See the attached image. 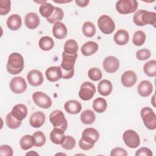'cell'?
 I'll return each mask as SVG.
<instances>
[{
	"instance_id": "obj_1",
	"label": "cell",
	"mask_w": 156,
	"mask_h": 156,
	"mask_svg": "<svg viewBox=\"0 0 156 156\" xmlns=\"http://www.w3.org/2000/svg\"><path fill=\"white\" fill-rule=\"evenodd\" d=\"M99 138L98 131L91 127L85 129L82 133V138L79 140V145L81 149L88 151L93 147L95 143L98 141Z\"/></svg>"
},
{
	"instance_id": "obj_2",
	"label": "cell",
	"mask_w": 156,
	"mask_h": 156,
	"mask_svg": "<svg viewBox=\"0 0 156 156\" xmlns=\"http://www.w3.org/2000/svg\"><path fill=\"white\" fill-rule=\"evenodd\" d=\"M77 57V54L74 55H71L63 52L62 60L60 65L62 74V78L65 79H69L74 76V66Z\"/></svg>"
},
{
	"instance_id": "obj_3",
	"label": "cell",
	"mask_w": 156,
	"mask_h": 156,
	"mask_svg": "<svg viewBox=\"0 0 156 156\" xmlns=\"http://www.w3.org/2000/svg\"><path fill=\"white\" fill-rule=\"evenodd\" d=\"M7 70L11 74H18L24 68V58L18 52H13L10 54L7 63Z\"/></svg>"
},
{
	"instance_id": "obj_4",
	"label": "cell",
	"mask_w": 156,
	"mask_h": 156,
	"mask_svg": "<svg viewBox=\"0 0 156 156\" xmlns=\"http://www.w3.org/2000/svg\"><path fill=\"white\" fill-rule=\"evenodd\" d=\"M138 5V1L135 0H119L116 2L115 7L119 13L126 15L135 12Z\"/></svg>"
},
{
	"instance_id": "obj_5",
	"label": "cell",
	"mask_w": 156,
	"mask_h": 156,
	"mask_svg": "<svg viewBox=\"0 0 156 156\" xmlns=\"http://www.w3.org/2000/svg\"><path fill=\"white\" fill-rule=\"evenodd\" d=\"M141 117L144 126L149 130L156 128V115L154 111L149 107H143L140 112Z\"/></svg>"
},
{
	"instance_id": "obj_6",
	"label": "cell",
	"mask_w": 156,
	"mask_h": 156,
	"mask_svg": "<svg viewBox=\"0 0 156 156\" xmlns=\"http://www.w3.org/2000/svg\"><path fill=\"white\" fill-rule=\"evenodd\" d=\"M49 121L54 127L59 128L65 131L68 127V122L63 113L60 110L52 112L49 115Z\"/></svg>"
},
{
	"instance_id": "obj_7",
	"label": "cell",
	"mask_w": 156,
	"mask_h": 156,
	"mask_svg": "<svg viewBox=\"0 0 156 156\" xmlns=\"http://www.w3.org/2000/svg\"><path fill=\"white\" fill-rule=\"evenodd\" d=\"M98 25L100 30L107 35L112 34L115 29V24L113 20L107 15H103L99 18Z\"/></svg>"
},
{
	"instance_id": "obj_8",
	"label": "cell",
	"mask_w": 156,
	"mask_h": 156,
	"mask_svg": "<svg viewBox=\"0 0 156 156\" xmlns=\"http://www.w3.org/2000/svg\"><path fill=\"white\" fill-rule=\"evenodd\" d=\"M122 139L127 146L130 148H136L140 144V138L138 134L133 130H127L122 135Z\"/></svg>"
},
{
	"instance_id": "obj_9",
	"label": "cell",
	"mask_w": 156,
	"mask_h": 156,
	"mask_svg": "<svg viewBox=\"0 0 156 156\" xmlns=\"http://www.w3.org/2000/svg\"><path fill=\"white\" fill-rule=\"evenodd\" d=\"M96 91L94 84L90 82H85L80 86L79 96L83 101H89L94 96Z\"/></svg>"
},
{
	"instance_id": "obj_10",
	"label": "cell",
	"mask_w": 156,
	"mask_h": 156,
	"mask_svg": "<svg viewBox=\"0 0 156 156\" xmlns=\"http://www.w3.org/2000/svg\"><path fill=\"white\" fill-rule=\"evenodd\" d=\"M32 99L37 105L43 108H49L52 104L50 97L41 91L35 92L32 94Z\"/></svg>"
},
{
	"instance_id": "obj_11",
	"label": "cell",
	"mask_w": 156,
	"mask_h": 156,
	"mask_svg": "<svg viewBox=\"0 0 156 156\" xmlns=\"http://www.w3.org/2000/svg\"><path fill=\"white\" fill-rule=\"evenodd\" d=\"M10 88L15 94H21L24 92L27 88V83L22 77L17 76L12 79L10 82Z\"/></svg>"
},
{
	"instance_id": "obj_12",
	"label": "cell",
	"mask_w": 156,
	"mask_h": 156,
	"mask_svg": "<svg viewBox=\"0 0 156 156\" xmlns=\"http://www.w3.org/2000/svg\"><path fill=\"white\" fill-rule=\"evenodd\" d=\"M119 67V60L114 56L107 57L103 62V68L108 73H114Z\"/></svg>"
},
{
	"instance_id": "obj_13",
	"label": "cell",
	"mask_w": 156,
	"mask_h": 156,
	"mask_svg": "<svg viewBox=\"0 0 156 156\" xmlns=\"http://www.w3.org/2000/svg\"><path fill=\"white\" fill-rule=\"evenodd\" d=\"M27 79L30 85L34 87L41 85L43 82V76L41 71L37 69L30 71L27 75Z\"/></svg>"
},
{
	"instance_id": "obj_14",
	"label": "cell",
	"mask_w": 156,
	"mask_h": 156,
	"mask_svg": "<svg viewBox=\"0 0 156 156\" xmlns=\"http://www.w3.org/2000/svg\"><path fill=\"white\" fill-rule=\"evenodd\" d=\"M137 81V76L135 73L133 71H126L121 76V83L127 88L133 87Z\"/></svg>"
},
{
	"instance_id": "obj_15",
	"label": "cell",
	"mask_w": 156,
	"mask_h": 156,
	"mask_svg": "<svg viewBox=\"0 0 156 156\" xmlns=\"http://www.w3.org/2000/svg\"><path fill=\"white\" fill-rule=\"evenodd\" d=\"M47 79L51 82H55L59 80L62 76L60 66H51L48 68L45 72Z\"/></svg>"
},
{
	"instance_id": "obj_16",
	"label": "cell",
	"mask_w": 156,
	"mask_h": 156,
	"mask_svg": "<svg viewBox=\"0 0 156 156\" xmlns=\"http://www.w3.org/2000/svg\"><path fill=\"white\" fill-rule=\"evenodd\" d=\"M46 117L42 112H36L32 113L30 117L29 123L30 126L34 128H39L41 127L45 122Z\"/></svg>"
},
{
	"instance_id": "obj_17",
	"label": "cell",
	"mask_w": 156,
	"mask_h": 156,
	"mask_svg": "<svg viewBox=\"0 0 156 156\" xmlns=\"http://www.w3.org/2000/svg\"><path fill=\"white\" fill-rule=\"evenodd\" d=\"M137 91L140 96L142 97H147L151 95L153 91L152 84L149 80H143L139 83Z\"/></svg>"
},
{
	"instance_id": "obj_18",
	"label": "cell",
	"mask_w": 156,
	"mask_h": 156,
	"mask_svg": "<svg viewBox=\"0 0 156 156\" xmlns=\"http://www.w3.org/2000/svg\"><path fill=\"white\" fill-rule=\"evenodd\" d=\"M11 113L13 117L16 119L22 121L27 115V108L24 104H16L13 107Z\"/></svg>"
},
{
	"instance_id": "obj_19",
	"label": "cell",
	"mask_w": 156,
	"mask_h": 156,
	"mask_svg": "<svg viewBox=\"0 0 156 156\" xmlns=\"http://www.w3.org/2000/svg\"><path fill=\"white\" fill-rule=\"evenodd\" d=\"M24 23L27 28L29 29H34L38 26L40 18L36 13L30 12L26 15Z\"/></svg>"
},
{
	"instance_id": "obj_20",
	"label": "cell",
	"mask_w": 156,
	"mask_h": 156,
	"mask_svg": "<svg viewBox=\"0 0 156 156\" xmlns=\"http://www.w3.org/2000/svg\"><path fill=\"white\" fill-rule=\"evenodd\" d=\"M53 35L57 39H63L67 35V29L64 23L58 22L54 24L52 27Z\"/></svg>"
},
{
	"instance_id": "obj_21",
	"label": "cell",
	"mask_w": 156,
	"mask_h": 156,
	"mask_svg": "<svg viewBox=\"0 0 156 156\" xmlns=\"http://www.w3.org/2000/svg\"><path fill=\"white\" fill-rule=\"evenodd\" d=\"M98 50V44L93 41H89L85 43L80 48L82 54L85 56H90L97 52Z\"/></svg>"
},
{
	"instance_id": "obj_22",
	"label": "cell",
	"mask_w": 156,
	"mask_h": 156,
	"mask_svg": "<svg viewBox=\"0 0 156 156\" xmlns=\"http://www.w3.org/2000/svg\"><path fill=\"white\" fill-rule=\"evenodd\" d=\"M64 108L68 113L71 115H76L81 111L82 105L76 100H69L65 102Z\"/></svg>"
},
{
	"instance_id": "obj_23",
	"label": "cell",
	"mask_w": 156,
	"mask_h": 156,
	"mask_svg": "<svg viewBox=\"0 0 156 156\" xmlns=\"http://www.w3.org/2000/svg\"><path fill=\"white\" fill-rule=\"evenodd\" d=\"M21 18L18 14H12L7 20V26L12 30H18L21 27Z\"/></svg>"
},
{
	"instance_id": "obj_24",
	"label": "cell",
	"mask_w": 156,
	"mask_h": 156,
	"mask_svg": "<svg viewBox=\"0 0 156 156\" xmlns=\"http://www.w3.org/2000/svg\"><path fill=\"white\" fill-rule=\"evenodd\" d=\"M112 90V83L110 80L107 79L102 80L99 83L98 86V90L99 93L103 96H107L110 94Z\"/></svg>"
},
{
	"instance_id": "obj_25",
	"label": "cell",
	"mask_w": 156,
	"mask_h": 156,
	"mask_svg": "<svg viewBox=\"0 0 156 156\" xmlns=\"http://www.w3.org/2000/svg\"><path fill=\"white\" fill-rule=\"evenodd\" d=\"M113 39L115 42L120 46L126 44L129 40V35L128 32L125 30L120 29L118 30L114 35Z\"/></svg>"
},
{
	"instance_id": "obj_26",
	"label": "cell",
	"mask_w": 156,
	"mask_h": 156,
	"mask_svg": "<svg viewBox=\"0 0 156 156\" xmlns=\"http://www.w3.org/2000/svg\"><path fill=\"white\" fill-rule=\"evenodd\" d=\"M64 132L65 131L59 128L54 127L50 133L51 141L55 144H61L65 137Z\"/></svg>"
},
{
	"instance_id": "obj_27",
	"label": "cell",
	"mask_w": 156,
	"mask_h": 156,
	"mask_svg": "<svg viewBox=\"0 0 156 156\" xmlns=\"http://www.w3.org/2000/svg\"><path fill=\"white\" fill-rule=\"evenodd\" d=\"M38 45L41 50L48 51L51 50L53 48L54 46V41L51 37L48 36H44L40 39Z\"/></svg>"
},
{
	"instance_id": "obj_28",
	"label": "cell",
	"mask_w": 156,
	"mask_h": 156,
	"mask_svg": "<svg viewBox=\"0 0 156 156\" xmlns=\"http://www.w3.org/2000/svg\"><path fill=\"white\" fill-rule=\"evenodd\" d=\"M78 44L77 41L73 39L68 40L64 44V52L68 54L74 55L77 54L78 51Z\"/></svg>"
},
{
	"instance_id": "obj_29",
	"label": "cell",
	"mask_w": 156,
	"mask_h": 156,
	"mask_svg": "<svg viewBox=\"0 0 156 156\" xmlns=\"http://www.w3.org/2000/svg\"><path fill=\"white\" fill-rule=\"evenodd\" d=\"M54 9L55 7H54L51 4L45 1L41 4L39 8V12L43 17L48 18L52 15Z\"/></svg>"
},
{
	"instance_id": "obj_30",
	"label": "cell",
	"mask_w": 156,
	"mask_h": 156,
	"mask_svg": "<svg viewBox=\"0 0 156 156\" xmlns=\"http://www.w3.org/2000/svg\"><path fill=\"white\" fill-rule=\"evenodd\" d=\"M141 21L144 26L146 24L154 26L156 23V13L153 12H149L144 10L141 16Z\"/></svg>"
},
{
	"instance_id": "obj_31",
	"label": "cell",
	"mask_w": 156,
	"mask_h": 156,
	"mask_svg": "<svg viewBox=\"0 0 156 156\" xmlns=\"http://www.w3.org/2000/svg\"><path fill=\"white\" fill-rule=\"evenodd\" d=\"M107 107V103L105 99L102 98H98L93 101V108L95 112L99 113H103Z\"/></svg>"
},
{
	"instance_id": "obj_32",
	"label": "cell",
	"mask_w": 156,
	"mask_h": 156,
	"mask_svg": "<svg viewBox=\"0 0 156 156\" xmlns=\"http://www.w3.org/2000/svg\"><path fill=\"white\" fill-rule=\"evenodd\" d=\"M144 73L149 77H155L156 76V61L151 60L144 63L143 66Z\"/></svg>"
},
{
	"instance_id": "obj_33",
	"label": "cell",
	"mask_w": 156,
	"mask_h": 156,
	"mask_svg": "<svg viewBox=\"0 0 156 156\" xmlns=\"http://www.w3.org/2000/svg\"><path fill=\"white\" fill-rule=\"evenodd\" d=\"M95 119V114L91 110H85L80 115V120L85 124H91L94 122Z\"/></svg>"
},
{
	"instance_id": "obj_34",
	"label": "cell",
	"mask_w": 156,
	"mask_h": 156,
	"mask_svg": "<svg viewBox=\"0 0 156 156\" xmlns=\"http://www.w3.org/2000/svg\"><path fill=\"white\" fill-rule=\"evenodd\" d=\"M64 16L63 11L61 8L55 7L54 11L52 13V15L47 18V21L51 24H55L56 23L60 22L61 20H62Z\"/></svg>"
},
{
	"instance_id": "obj_35",
	"label": "cell",
	"mask_w": 156,
	"mask_h": 156,
	"mask_svg": "<svg viewBox=\"0 0 156 156\" xmlns=\"http://www.w3.org/2000/svg\"><path fill=\"white\" fill-rule=\"evenodd\" d=\"M20 146L23 150H28L33 147L34 145V140L33 136L30 135H26L20 139Z\"/></svg>"
},
{
	"instance_id": "obj_36",
	"label": "cell",
	"mask_w": 156,
	"mask_h": 156,
	"mask_svg": "<svg viewBox=\"0 0 156 156\" xmlns=\"http://www.w3.org/2000/svg\"><path fill=\"white\" fill-rule=\"evenodd\" d=\"M82 32L87 37H92L96 33V27L93 23L90 21H86L82 26Z\"/></svg>"
},
{
	"instance_id": "obj_37",
	"label": "cell",
	"mask_w": 156,
	"mask_h": 156,
	"mask_svg": "<svg viewBox=\"0 0 156 156\" xmlns=\"http://www.w3.org/2000/svg\"><path fill=\"white\" fill-rule=\"evenodd\" d=\"M5 123L7 127L12 129H15L18 128L21 124V121L16 119L13 117L12 113L7 114L5 118Z\"/></svg>"
},
{
	"instance_id": "obj_38",
	"label": "cell",
	"mask_w": 156,
	"mask_h": 156,
	"mask_svg": "<svg viewBox=\"0 0 156 156\" xmlns=\"http://www.w3.org/2000/svg\"><path fill=\"white\" fill-rule=\"evenodd\" d=\"M34 140V146L36 147H41L46 141V136L41 131H37L32 135Z\"/></svg>"
},
{
	"instance_id": "obj_39",
	"label": "cell",
	"mask_w": 156,
	"mask_h": 156,
	"mask_svg": "<svg viewBox=\"0 0 156 156\" xmlns=\"http://www.w3.org/2000/svg\"><path fill=\"white\" fill-rule=\"evenodd\" d=\"M146 40V34L142 30H138L133 34L132 41L134 45L140 46L143 45Z\"/></svg>"
},
{
	"instance_id": "obj_40",
	"label": "cell",
	"mask_w": 156,
	"mask_h": 156,
	"mask_svg": "<svg viewBox=\"0 0 156 156\" xmlns=\"http://www.w3.org/2000/svg\"><path fill=\"white\" fill-rule=\"evenodd\" d=\"M62 147L66 150H71L76 146L75 139L69 135H66L63 143L61 144Z\"/></svg>"
},
{
	"instance_id": "obj_41",
	"label": "cell",
	"mask_w": 156,
	"mask_h": 156,
	"mask_svg": "<svg viewBox=\"0 0 156 156\" xmlns=\"http://www.w3.org/2000/svg\"><path fill=\"white\" fill-rule=\"evenodd\" d=\"M88 77L93 81H98L99 80L102 76V72L100 69L98 68H91L88 70Z\"/></svg>"
},
{
	"instance_id": "obj_42",
	"label": "cell",
	"mask_w": 156,
	"mask_h": 156,
	"mask_svg": "<svg viewBox=\"0 0 156 156\" xmlns=\"http://www.w3.org/2000/svg\"><path fill=\"white\" fill-rule=\"evenodd\" d=\"M11 1L9 0L0 1V15H4L7 14L11 9Z\"/></svg>"
},
{
	"instance_id": "obj_43",
	"label": "cell",
	"mask_w": 156,
	"mask_h": 156,
	"mask_svg": "<svg viewBox=\"0 0 156 156\" xmlns=\"http://www.w3.org/2000/svg\"><path fill=\"white\" fill-rule=\"evenodd\" d=\"M151 57V51L147 49H139L136 52V57L139 60H146Z\"/></svg>"
},
{
	"instance_id": "obj_44",
	"label": "cell",
	"mask_w": 156,
	"mask_h": 156,
	"mask_svg": "<svg viewBox=\"0 0 156 156\" xmlns=\"http://www.w3.org/2000/svg\"><path fill=\"white\" fill-rule=\"evenodd\" d=\"M143 11L144 10H138L134 13L133 16V20L134 23L138 26H144V24L141 21V16Z\"/></svg>"
},
{
	"instance_id": "obj_45",
	"label": "cell",
	"mask_w": 156,
	"mask_h": 156,
	"mask_svg": "<svg viewBox=\"0 0 156 156\" xmlns=\"http://www.w3.org/2000/svg\"><path fill=\"white\" fill-rule=\"evenodd\" d=\"M136 156H152V152L151 150L147 147H143L138 149L135 153Z\"/></svg>"
},
{
	"instance_id": "obj_46",
	"label": "cell",
	"mask_w": 156,
	"mask_h": 156,
	"mask_svg": "<svg viewBox=\"0 0 156 156\" xmlns=\"http://www.w3.org/2000/svg\"><path fill=\"white\" fill-rule=\"evenodd\" d=\"M0 155H13V149L8 145H2L0 147Z\"/></svg>"
},
{
	"instance_id": "obj_47",
	"label": "cell",
	"mask_w": 156,
	"mask_h": 156,
	"mask_svg": "<svg viewBox=\"0 0 156 156\" xmlns=\"http://www.w3.org/2000/svg\"><path fill=\"white\" fill-rule=\"evenodd\" d=\"M110 155L111 156H116V155H120V156H127V153L126 151L121 147H115L110 152Z\"/></svg>"
},
{
	"instance_id": "obj_48",
	"label": "cell",
	"mask_w": 156,
	"mask_h": 156,
	"mask_svg": "<svg viewBox=\"0 0 156 156\" xmlns=\"http://www.w3.org/2000/svg\"><path fill=\"white\" fill-rule=\"evenodd\" d=\"M89 0H76L75 2L76 4L80 7H85L89 4Z\"/></svg>"
},
{
	"instance_id": "obj_49",
	"label": "cell",
	"mask_w": 156,
	"mask_h": 156,
	"mask_svg": "<svg viewBox=\"0 0 156 156\" xmlns=\"http://www.w3.org/2000/svg\"><path fill=\"white\" fill-rule=\"evenodd\" d=\"M30 154H36V155H38V153L35 152H34L33 151H31L30 152L27 153L26 155H30Z\"/></svg>"
}]
</instances>
